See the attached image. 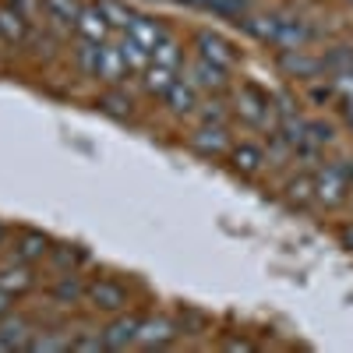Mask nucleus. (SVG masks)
<instances>
[{
	"mask_svg": "<svg viewBox=\"0 0 353 353\" xmlns=\"http://www.w3.org/2000/svg\"><path fill=\"white\" fill-rule=\"evenodd\" d=\"M74 28H78V36L88 39V43H110L113 39V25H110V18L103 14L99 4H81Z\"/></svg>",
	"mask_w": 353,
	"mask_h": 353,
	"instance_id": "nucleus-6",
	"label": "nucleus"
},
{
	"mask_svg": "<svg viewBox=\"0 0 353 353\" xmlns=\"http://www.w3.org/2000/svg\"><path fill=\"white\" fill-rule=\"evenodd\" d=\"M163 103H166V110L173 113V117H191V113H198V88L188 81V78H176L173 81V88L163 96Z\"/></svg>",
	"mask_w": 353,
	"mask_h": 353,
	"instance_id": "nucleus-13",
	"label": "nucleus"
},
{
	"mask_svg": "<svg viewBox=\"0 0 353 353\" xmlns=\"http://www.w3.org/2000/svg\"><path fill=\"white\" fill-rule=\"evenodd\" d=\"M339 241H343L346 251H353V223H343L339 226Z\"/></svg>",
	"mask_w": 353,
	"mask_h": 353,
	"instance_id": "nucleus-37",
	"label": "nucleus"
},
{
	"mask_svg": "<svg viewBox=\"0 0 353 353\" xmlns=\"http://www.w3.org/2000/svg\"><path fill=\"white\" fill-rule=\"evenodd\" d=\"M117 50H121V57H124V64H128V71H131V74H145V68L152 64V53L145 50L138 39H131L128 32H124L121 39H117Z\"/></svg>",
	"mask_w": 353,
	"mask_h": 353,
	"instance_id": "nucleus-20",
	"label": "nucleus"
},
{
	"mask_svg": "<svg viewBox=\"0 0 353 353\" xmlns=\"http://www.w3.org/2000/svg\"><path fill=\"white\" fill-rule=\"evenodd\" d=\"M176 336V325L170 318H141V329H138V346H145V350H163V346H170Z\"/></svg>",
	"mask_w": 353,
	"mask_h": 353,
	"instance_id": "nucleus-10",
	"label": "nucleus"
},
{
	"mask_svg": "<svg viewBox=\"0 0 353 353\" xmlns=\"http://www.w3.org/2000/svg\"><path fill=\"white\" fill-rule=\"evenodd\" d=\"M321 64H325V74L343 71V68H353V46H332V50H325Z\"/></svg>",
	"mask_w": 353,
	"mask_h": 353,
	"instance_id": "nucleus-29",
	"label": "nucleus"
},
{
	"mask_svg": "<svg viewBox=\"0 0 353 353\" xmlns=\"http://www.w3.org/2000/svg\"><path fill=\"white\" fill-rule=\"evenodd\" d=\"M131 99L121 92V85H117V88H110V92L99 99V110L103 113H110V117H117V121H128V117H131Z\"/></svg>",
	"mask_w": 353,
	"mask_h": 353,
	"instance_id": "nucleus-28",
	"label": "nucleus"
},
{
	"mask_svg": "<svg viewBox=\"0 0 353 353\" xmlns=\"http://www.w3.org/2000/svg\"><path fill=\"white\" fill-rule=\"evenodd\" d=\"M350 194V170L339 166V163H325L318 166L314 173V201L325 205V209H336V205H343Z\"/></svg>",
	"mask_w": 353,
	"mask_h": 353,
	"instance_id": "nucleus-2",
	"label": "nucleus"
},
{
	"mask_svg": "<svg viewBox=\"0 0 353 353\" xmlns=\"http://www.w3.org/2000/svg\"><path fill=\"white\" fill-rule=\"evenodd\" d=\"M11 314V293L8 290H0V318Z\"/></svg>",
	"mask_w": 353,
	"mask_h": 353,
	"instance_id": "nucleus-38",
	"label": "nucleus"
},
{
	"mask_svg": "<svg viewBox=\"0 0 353 353\" xmlns=\"http://www.w3.org/2000/svg\"><path fill=\"white\" fill-rule=\"evenodd\" d=\"M99 8H103V14L110 18V25H113V28H128V25H131V18H134V11H128L124 4H117V0H103Z\"/></svg>",
	"mask_w": 353,
	"mask_h": 353,
	"instance_id": "nucleus-31",
	"label": "nucleus"
},
{
	"mask_svg": "<svg viewBox=\"0 0 353 353\" xmlns=\"http://www.w3.org/2000/svg\"><path fill=\"white\" fill-rule=\"evenodd\" d=\"M32 336L36 332L25 318H11V314L0 318V343H4V350H28Z\"/></svg>",
	"mask_w": 353,
	"mask_h": 353,
	"instance_id": "nucleus-18",
	"label": "nucleus"
},
{
	"mask_svg": "<svg viewBox=\"0 0 353 353\" xmlns=\"http://www.w3.org/2000/svg\"><path fill=\"white\" fill-rule=\"evenodd\" d=\"M346 106H343V113H346V128L353 131V99H343Z\"/></svg>",
	"mask_w": 353,
	"mask_h": 353,
	"instance_id": "nucleus-40",
	"label": "nucleus"
},
{
	"mask_svg": "<svg viewBox=\"0 0 353 353\" xmlns=\"http://www.w3.org/2000/svg\"><path fill=\"white\" fill-rule=\"evenodd\" d=\"M50 254H53V261L61 265V269H68V272H74V269H78V261L85 258V254H81L78 248H68V244H61V248H53Z\"/></svg>",
	"mask_w": 353,
	"mask_h": 353,
	"instance_id": "nucleus-32",
	"label": "nucleus"
},
{
	"mask_svg": "<svg viewBox=\"0 0 353 353\" xmlns=\"http://www.w3.org/2000/svg\"><path fill=\"white\" fill-rule=\"evenodd\" d=\"M124 32H128L131 39H138L149 53L156 50V43H163V39H166V28H163L156 18H149V14H134V18H131V25L124 28Z\"/></svg>",
	"mask_w": 353,
	"mask_h": 353,
	"instance_id": "nucleus-17",
	"label": "nucleus"
},
{
	"mask_svg": "<svg viewBox=\"0 0 353 353\" xmlns=\"http://www.w3.org/2000/svg\"><path fill=\"white\" fill-rule=\"evenodd\" d=\"M230 163H233V170H237L241 176H254L265 166V152L258 149V145H251V141H241V145L230 149Z\"/></svg>",
	"mask_w": 353,
	"mask_h": 353,
	"instance_id": "nucleus-19",
	"label": "nucleus"
},
{
	"mask_svg": "<svg viewBox=\"0 0 353 353\" xmlns=\"http://www.w3.org/2000/svg\"><path fill=\"white\" fill-rule=\"evenodd\" d=\"M138 329H141V318L138 314H121L117 321L103 329V343L106 350H124V346H138Z\"/></svg>",
	"mask_w": 353,
	"mask_h": 353,
	"instance_id": "nucleus-12",
	"label": "nucleus"
},
{
	"mask_svg": "<svg viewBox=\"0 0 353 353\" xmlns=\"http://www.w3.org/2000/svg\"><path fill=\"white\" fill-rule=\"evenodd\" d=\"M173 81H176V71H173V68H163V64H156V61L145 68V78H141L145 92H149V96H159V99L173 88Z\"/></svg>",
	"mask_w": 353,
	"mask_h": 353,
	"instance_id": "nucleus-22",
	"label": "nucleus"
},
{
	"mask_svg": "<svg viewBox=\"0 0 353 353\" xmlns=\"http://www.w3.org/2000/svg\"><path fill=\"white\" fill-rule=\"evenodd\" d=\"M332 92L343 96V99H353V68H343V71H332Z\"/></svg>",
	"mask_w": 353,
	"mask_h": 353,
	"instance_id": "nucleus-33",
	"label": "nucleus"
},
{
	"mask_svg": "<svg viewBox=\"0 0 353 353\" xmlns=\"http://www.w3.org/2000/svg\"><path fill=\"white\" fill-rule=\"evenodd\" d=\"M188 81H191L194 88H205V92H223V88L230 85L226 68L205 61V57H198V53H194V61L188 64Z\"/></svg>",
	"mask_w": 353,
	"mask_h": 353,
	"instance_id": "nucleus-9",
	"label": "nucleus"
},
{
	"mask_svg": "<svg viewBox=\"0 0 353 353\" xmlns=\"http://www.w3.org/2000/svg\"><path fill=\"white\" fill-rule=\"evenodd\" d=\"M276 61H279L283 74L301 78V81H314L318 74H325V64H321V57H307V50H279Z\"/></svg>",
	"mask_w": 353,
	"mask_h": 353,
	"instance_id": "nucleus-8",
	"label": "nucleus"
},
{
	"mask_svg": "<svg viewBox=\"0 0 353 353\" xmlns=\"http://www.w3.org/2000/svg\"><path fill=\"white\" fill-rule=\"evenodd\" d=\"M85 301L96 311H124L128 307V290L117 279H92L85 286Z\"/></svg>",
	"mask_w": 353,
	"mask_h": 353,
	"instance_id": "nucleus-5",
	"label": "nucleus"
},
{
	"mask_svg": "<svg viewBox=\"0 0 353 353\" xmlns=\"http://www.w3.org/2000/svg\"><path fill=\"white\" fill-rule=\"evenodd\" d=\"M8 4H11L18 14H25L32 25H46V8H43V0H8Z\"/></svg>",
	"mask_w": 353,
	"mask_h": 353,
	"instance_id": "nucleus-30",
	"label": "nucleus"
},
{
	"mask_svg": "<svg viewBox=\"0 0 353 353\" xmlns=\"http://www.w3.org/2000/svg\"><path fill=\"white\" fill-rule=\"evenodd\" d=\"M286 198H290V205H297V209H304V205H311L314 201V176H290L286 181Z\"/></svg>",
	"mask_w": 353,
	"mask_h": 353,
	"instance_id": "nucleus-24",
	"label": "nucleus"
},
{
	"mask_svg": "<svg viewBox=\"0 0 353 353\" xmlns=\"http://www.w3.org/2000/svg\"><path fill=\"white\" fill-rule=\"evenodd\" d=\"M350 184H353V166H350Z\"/></svg>",
	"mask_w": 353,
	"mask_h": 353,
	"instance_id": "nucleus-42",
	"label": "nucleus"
},
{
	"mask_svg": "<svg viewBox=\"0 0 353 353\" xmlns=\"http://www.w3.org/2000/svg\"><path fill=\"white\" fill-rule=\"evenodd\" d=\"M307 141L318 145V149H325V145L332 141V128L321 124V121H307Z\"/></svg>",
	"mask_w": 353,
	"mask_h": 353,
	"instance_id": "nucleus-34",
	"label": "nucleus"
},
{
	"mask_svg": "<svg viewBox=\"0 0 353 353\" xmlns=\"http://www.w3.org/2000/svg\"><path fill=\"white\" fill-rule=\"evenodd\" d=\"M36 286V276H32V265L28 261H8V265H0V290H8V293H25V290H32Z\"/></svg>",
	"mask_w": 353,
	"mask_h": 353,
	"instance_id": "nucleus-16",
	"label": "nucleus"
},
{
	"mask_svg": "<svg viewBox=\"0 0 353 353\" xmlns=\"http://www.w3.org/2000/svg\"><path fill=\"white\" fill-rule=\"evenodd\" d=\"M198 110H201V121H209V124H226V106H223V103L209 99V103H201Z\"/></svg>",
	"mask_w": 353,
	"mask_h": 353,
	"instance_id": "nucleus-35",
	"label": "nucleus"
},
{
	"mask_svg": "<svg viewBox=\"0 0 353 353\" xmlns=\"http://www.w3.org/2000/svg\"><path fill=\"white\" fill-rule=\"evenodd\" d=\"M152 61H156V64H163V68L181 71V64H184V50H181V43H176V39H170V36H166L163 43H156Z\"/></svg>",
	"mask_w": 353,
	"mask_h": 353,
	"instance_id": "nucleus-26",
	"label": "nucleus"
},
{
	"mask_svg": "<svg viewBox=\"0 0 353 353\" xmlns=\"http://www.w3.org/2000/svg\"><path fill=\"white\" fill-rule=\"evenodd\" d=\"M50 251H53V248H50V237H46V233H39V230H21L18 237H14V258H18V261L36 265V261H43Z\"/></svg>",
	"mask_w": 353,
	"mask_h": 353,
	"instance_id": "nucleus-15",
	"label": "nucleus"
},
{
	"mask_svg": "<svg viewBox=\"0 0 353 353\" xmlns=\"http://www.w3.org/2000/svg\"><path fill=\"white\" fill-rule=\"evenodd\" d=\"M53 301L57 304H81L85 301V283H78L74 272H64L61 283L53 286Z\"/></svg>",
	"mask_w": 353,
	"mask_h": 353,
	"instance_id": "nucleus-25",
	"label": "nucleus"
},
{
	"mask_svg": "<svg viewBox=\"0 0 353 353\" xmlns=\"http://www.w3.org/2000/svg\"><path fill=\"white\" fill-rule=\"evenodd\" d=\"M32 36V21L25 14H18L11 4H0V43L8 46H25Z\"/></svg>",
	"mask_w": 353,
	"mask_h": 353,
	"instance_id": "nucleus-11",
	"label": "nucleus"
},
{
	"mask_svg": "<svg viewBox=\"0 0 353 353\" xmlns=\"http://www.w3.org/2000/svg\"><path fill=\"white\" fill-rule=\"evenodd\" d=\"M43 8H46V21L61 25V28H71L81 11V4H74V0H43Z\"/></svg>",
	"mask_w": 353,
	"mask_h": 353,
	"instance_id": "nucleus-23",
	"label": "nucleus"
},
{
	"mask_svg": "<svg viewBox=\"0 0 353 353\" xmlns=\"http://www.w3.org/2000/svg\"><path fill=\"white\" fill-rule=\"evenodd\" d=\"M276 99L269 92H261V88L254 85H244L241 88V96H237V113H241V121L251 124V128H261V131H276Z\"/></svg>",
	"mask_w": 353,
	"mask_h": 353,
	"instance_id": "nucleus-1",
	"label": "nucleus"
},
{
	"mask_svg": "<svg viewBox=\"0 0 353 353\" xmlns=\"http://www.w3.org/2000/svg\"><path fill=\"white\" fill-rule=\"evenodd\" d=\"M188 145L205 159H223L233 149L230 134H226V124H209V121H201V128H194L188 134Z\"/></svg>",
	"mask_w": 353,
	"mask_h": 353,
	"instance_id": "nucleus-3",
	"label": "nucleus"
},
{
	"mask_svg": "<svg viewBox=\"0 0 353 353\" xmlns=\"http://www.w3.org/2000/svg\"><path fill=\"white\" fill-rule=\"evenodd\" d=\"M128 74H131V71H128V64H124L121 50H117V43H103V46H99V78H96V81H106L110 88H117V85H124Z\"/></svg>",
	"mask_w": 353,
	"mask_h": 353,
	"instance_id": "nucleus-14",
	"label": "nucleus"
},
{
	"mask_svg": "<svg viewBox=\"0 0 353 353\" xmlns=\"http://www.w3.org/2000/svg\"><path fill=\"white\" fill-rule=\"evenodd\" d=\"M194 53L205 57V61H212V64H219V68H226V71L237 64V50H233V43L226 36H219V32H209V28H201V32L194 36Z\"/></svg>",
	"mask_w": 353,
	"mask_h": 353,
	"instance_id": "nucleus-4",
	"label": "nucleus"
},
{
	"mask_svg": "<svg viewBox=\"0 0 353 353\" xmlns=\"http://www.w3.org/2000/svg\"><path fill=\"white\" fill-rule=\"evenodd\" d=\"M106 343H103V336H78V339H71V350H103Z\"/></svg>",
	"mask_w": 353,
	"mask_h": 353,
	"instance_id": "nucleus-36",
	"label": "nucleus"
},
{
	"mask_svg": "<svg viewBox=\"0 0 353 353\" xmlns=\"http://www.w3.org/2000/svg\"><path fill=\"white\" fill-rule=\"evenodd\" d=\"M99 46H103V43L81 39V46L74 50V61H78V68H81L85 78H99Z\"/></svg>",
	"mask_w": 353,
	"mask_h": 353,
	"instance_id": "nucleus-27",
	"label": "nucleus"
},
{
	"mask_svg": "<svg viewBox=\"0 0 353 353\" xmlns=\"http://www.w3.org/2000/svg\"><path fill=\"white\" fill-rule=\"evenodd\" d=\"M4 241H8V226H4V223H0V244H4Z\"/></svg>",
	"mask_w": 353,
	"mask_h": 353,
	"instance_id": "nucleus-41",
	"label": "nucleus"
},
{
	"mask_svg": "<svg viewBox=\"0 0 353 353\" xmlns=\"http://www.w3.org/2000/svg\"><path fill=\"white\" fill-rule=\"evenodd\" d=\"M311 39H314V28L304 18L276 14V46L279 50H304Z\"/></svg>",
	"mask_w": 353,
	"mask_h": 353,
	"instance_id": "nucleus-7",
	"label": "nucleus"
},
{
	"mask_svg": "<svg viewBox=\"0 0 353 353\" xmlns=\"http://www.w3.org/2000/svg\"><path fill=\"white\" fill-rule=\"evenodd\" d=\"M350 4H353V0H350Z\"/></svg>",
	"mask_w": 353,
	"mask_h": 353,
	"instance_id": "nucleus-43",
	"label": "nucleus"
},
{
	"mask_svg": "<svg viewBox=\"0 0 353 353\" xmlns=\"http://www.w3.org/2000/svg\"><path fill=\"white\" fill-rule=\"evenodd\" d=\"M223 346H226V350H251V343H248V339H226Z\"/></svg>",
	"mask_w": 353,
	"mask_h": 353,
	"instance_id": "nucleus-39",
	"label": "nucleus"
},
{
	"mask_svg": "<svg viewBox=\"0 0 353 353\" xmlns=\"http://www.w3.org/2000/svg\"><path fill=\"white\" fill-rule=\"evenodd\" d=\"M248 36H254L258 43H269V46H276V14H254V11H248L241 21H237Z\"/></svg>",
	"mask_w": 353,
	"mask_h": 353,
	"instance_id": "nucleus-21",
	"label": "nucleus"
}]
</instances>
